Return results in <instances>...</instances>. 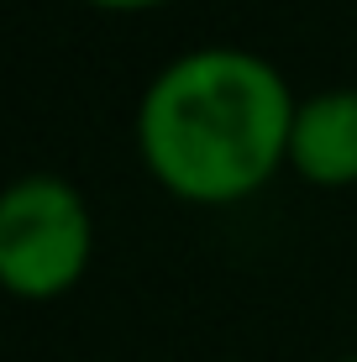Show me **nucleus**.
<instances>
[{
    "instance_id": "obj_1",
    "label": "nucleus",
    "mask_w": 357,
    "mask_h": 362,
    "mask_svg": "<svg viewBox=\"0 0 357 362\" xmlns=\"http://www.w3.org/2000/svg\"><path fill=\"white\" fill-rule=\"evenodd\" d=\"M289 79L237 42L174 53L137 100V147L158 184L200 205H231L289 163Z\"/></svg>"
},
{
    "instance_id": "obj_2",
    "label": "nucleus",
    "mask_w": 357,
    "mask_h": 362,
    "mask_svg": "<svg viewBox=\"0 0 357 362\" xmlns=\"http://www.w3.org/2000/svg\"><path fill=\"white\" fill-rule=\"evenodd\" d=\"M95 252V221L64 173H21L0 199V279L11 294L47 299L79 284Z\"/></svg>"
},
{
    "instance_id": "obj_3",
    "label": "nucleus",
    "mask_w": 357,
    "mask_h": 362,
    "mask_svg": "<svg viewBox=\"0 0 357 362\" xmlns=\"http://www.w3.org/2000/svg\"><path fill=\"white\" fill-rule=\"evenodd\" d=\"M289 163L310 184L357 179V84H326L300 95L289 127Z\"/></svg>"
},
{
    "instance_id": "obj_4",
    "label": "nucleus",
    "mask_w": 357,
    "mask_h": 362,
    "mask_svg": "<svg viewBox=\"0 0 357 362\" xmlns=\"http://www.w3.org/2000/svg\"><path fill=\"white\" fill-rule=\"evenodd\" d=\"M95 6H127L131 11V6H158V0H95Z\"/></svg>"
},
{
    "instance_id": "obj_5",
    "label": "nucleus",
    "mask_w": 357,
    "mask_h": 362,
    "mask_svg": "<svg viewBox=\"0 0 357 362\" xmlns=\"http://www.w3.org/2000/svg\"><path fill=\"white\" fill-rule=\"evenodd\" d=\"M336 362H357V352H352V357H336Z\"/></svg>"
}]
</instances>
